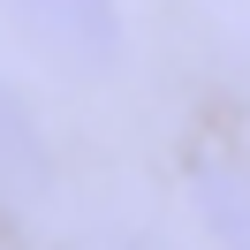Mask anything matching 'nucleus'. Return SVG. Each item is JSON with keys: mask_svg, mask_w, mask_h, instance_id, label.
<instances>
[{"mask_svg": "<svg viewBox=\"0 0 250 250\" xmlns=\"http://www.w3.org/2000/svg\"><path fill=\"white\" fill-rule=\"evenodd\" d=\"M0 8L46 61L76 68V76H106L129 46L122 0H0Z\"/></svg>", "mask_w": 250, "mask_h": 250, "instance_id": "1", "label": "nucleus"}, {"mask_svg": "<svg viewBox=\"0 0 250 250\" xmlns=\"http://www.w3.org/2000/svg\"><path fill=\"white\" fill-rule=\"evenodd\" d=\"M53 205V152L38 129L31 99L0 76V235L38 228V212Z\"/></svg>", "mask_w": 250, "mask_h": 250, "instance_id": "2", "label": "nucleus"}, {"mask_svg": "<svg viewBox=\"0 0 250 250\" xmlns=\"http://www.w3.org/2000/svg\"><path fill=\"white\" fill-rule=\"evenodd\" d=\"M189 205L220 250H250V159H197L189 167Z\"/></svg>", "mask_w": 250, "mask_h": 250, "instance_id": "3", "label": "nucleus"}]
</instances>
